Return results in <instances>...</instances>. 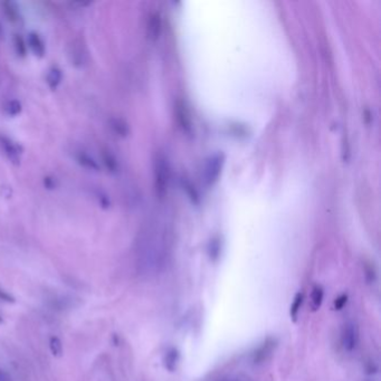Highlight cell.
<instances>
[{
  "label": "cell",
  "mask_w": 381,
  "mask_h": 381,
  "mask_svg": "<svg viewBox=\"0 0 381 381\" xmlns=\"http://www.w3.org/2000/svg\"><path fill=\"white\" fill-rule=\"evenodd\" d=\"M169 180L168 160L162 153H157L155 159V187L159 199H163L167 194Z\"/></svg>",
  "instance_id": "6da1fadb"
},
{
  "label": "cell",
  "mask_w": 381,
  "mask_h": 381,
  "mask_svg": "<svg viewBox=\"0 0 381 381\" xmlns=\"http://www.w3.org/2000/svg\"><path fill=\"white\" fill-rule=\"evenodd\" d=\"M0 148L2 149L7 159L9 160L12 164H20L24 150L18 142H16V141L8 138L6 135H0Z\"/></svg>",
  "instance_id": "7a4b0ae2"
},
{
  "label": "cell",
  "mask_w": 381,
  "mask_h": 381,
  "mask_svg": "<svg viewBox=\"0 0 381 381\" xmlns=\"http://www.w3.org/2000/svg\"><path fill=\"white\" fill-rule=\"evenodd\" d=\"M74 159H75V162L80 165L81 168L85 169V170L95 173L101 171L102 167L100 161L89 151L80 149V150H77L74 153Z\"/></svg>",
  "instance_id": "3957f363"
},
{
  "label": "cell",
  "mask_w": 381,
  "mask_h": 381,
  "mask_svg": "<svg viewBox=\"0 0 381 381\" xmlns=\"http://www.w3.org/2000/svg\"><path fill=\"white\" fill-rule=\"evenodd\" d=\"M27 46L28 49L34 54L37 59H43L46 55V44H45L44 39L41 38V36L36 32H31L27 35Z\"/></svg>",
  "instance_id": "277c9868"
},
{
  "label": "cell",
  "mask_w": 381,
  "mask_h": 381,
  "mask_svg": "<svg viewBox=\"0 0 381 381\" xmlns=\"http://www.w3.org/2000/svg\"><path fill=\"white\" fill-rule=\"evenodd\" d=\"M222 156L215 155L208 160L206 165V181L208 184H214L218 179L219 173L222 167Z\"/></svg>",
  "instance_id": "5b68a950"
},
{
  "label": "cell",
  "mask_w": 381,
  "mask_h": 381,
  "mask_svg": "<svg viewBox=\"0 0 381 381\" xmlns=\"http://www.w3.org/2000/svg\"><path fill=\"white\" fill-rule=\"evenodd\" d=\"M342 346L348 351H352L355 349L358 345V330L353 323H348L343 328L342 332Z\"/></svg>",
  "instance_id": "8992f818"
},
{
  "label": "cell",
  "mask_w": 381,
  "mask_h": 381,
  "mask_svg": "<svg viewBox=\"0 0 381 381\" xmlns=\"http://www.w3.org/2000/svg\"><path fill=\"white\" fill-rule=\"evenodd\" d=\"M101 167L103 165L111 175H118L120 172V162L117 156L110 149L103 148L101 151Z\"/></svg>",
  "instance_id": "52a82bcc"
},
{
  "label": "cell",
  "mask_w": 381,
  "mask_h": 381,
  "mask_svg": "<svg viewBox=\"0 0 381 381\" xmlns=\"http://www.w3.org/2000/svg\"><path fill=\"white\" fill-rule=\"evenodd\" d=\"M161 16L159 12H151L148 17V23H147V36L148 38L156 41L157 39L160 37L161 34Z\"/></svg>",
  "instance_id": "ba28073f"
},
{
  "label": "cell",
  "mask_w": 381,
  "mask_h": 381,
  "mask_svg": "<svg viewBox=\"0 0 381 381\" xmlns=\"http://www.w3.org/2000/svg\"><path fill=\"white\" fill-rule=\"evenodd\" d=\"M109 127L115 135L120 138H127L130 134V127L126 120L119 117H112L109 120Z\"/></svg>",
  "instance_id": "9c48e42d"
},
{
  "label": "cell",
  "mask_w": 381,
  "mask_h": 381,
  "mask_svg": "<svg viewBox=\"0 0 381 381\" xmlns=\"http://www.w3.org/2000/svg\"><path fill=\"white\" fill-rule=\"evenodd\" d=\"M63 80H64L63 70H62L60 67L53 66V67L48 69V72L46 74V84L49 90L56 91L61 86Z\"/></svg>",
  "instance_id": "30bf717a"
},
{
  "label": "cell",
  "mask_w": 381,
  "mask_h": 381,
  "mask_svg": "<svg viewBox=\"0 0 381 381\" xmlns=\"http://www.w3.org/2000/svg\"><path fill=\"white\" fill-rule=\"evenodd\" d=\"M176 114H177V119L179 121L180 126L182 129L187 132L191 131V121H190L188 111L186 109V106L184 103L178 102L176 105Z\"/></svg>",
  "instance_id": "8fae6325"
},
{
  "label": "cell",
  "mask_w": 381,
  "mask_h": 381,
  "mask_svg": "<svg viewBox=\"0 0 381 381\" xmlns=\"http://www.w3.org/2000/svg\"><path fill=\"white\" fill-rule=\"evenodd\" d=\"M2 8V11L7 19L11 23H17L20 20V12L18 9L17 3L14 1H3L0 3Z\"/></svg>",
  "instance_id": "7c38bea8"
},
{
  "label": "cell",
  "mask_w": 381,
  "mask_h": 381,
  "mask_svg": "<svg viewBox=\"0 0 381 381\" xmlns=\"http://www.w3.org/2000/svg\"><path fill=\"white\" fill-rule=\"evenodd\" d=\"M12 45H14V51L19 59H26L28 54V46L26 39L20 34H15L12 38Z\"/></svg>",
  "instance_id": "4fadbf2b"
},
{
  "label": "cell",
  "mask_w": 381,
  "mask_h": 381,
  "mask_svg": "<svg viewBox=\"0 0 381 381\" xmlns=\"http://www.w3.org/2000/svg\"><path fill=\"white\" fill-rule=\"evenodd\" d=\"M178 361H179V352L176 348H171L165 352L163 357V366L168 371H175Z\"/></svg>",
  "instance_id": "5bb4252c"
},
{
  "label": "cell",
  "mask_w": 381,
  "mask_h": 381,
  "mask_svg": "<svg viewBox=\"0 0 381 381\" xmlns=\"http://www.w3.org/2000/svg\"><path fill=\"white\" fill-rule=\"evenodd\" d=\"M3 111H5V113L8 115V117H11V118L18 117V115L22 114L23 112L22 102L16 100V98L8 100L5 103V105H3Z\"/></svg>",
  "instance_id": "9a60e30c"
},
{
  "label": "cell",
  "mask_w": 381,
  "mask_h": 381,
  "mask_svg": "<svg viewBox=\"0 0 381 381\" xmlns=\"http://www.w3.org/2000/svg\"><path fill=\"white\" fill-rule=\"evenodd\" d=\"M323 297H324V289H323L321 285H316V286L313 287L311 294V303L313 311H318V310L321 308Z\"/></svg>",
  "instance_id": "2e32d148"
},
{
  "label": "cell",
  "mask_w": 381,
  "mask_h": 381,
  "mask_svg": "<svg viewBox=\"0 0 381 381\" xmlns=\"http://www.w3.org/2000/svg\"><path fill=\"white\" fill-rule=\"evenodd\" d=\"M48 345H49V350H51L52 354L54 355V357L61 358L62 355H63V353H64L63 343H62V340L59 337H56V335H52V337L49 338Z\"/></svg>",
  "instance_id": "e0dca14e"
},
{
  "label": "cell",
  "mask_w": 381,
  "mask_h": 381,
  "mask_svg": "<svg viewBox=\"0 0 381 381\" xmlns=\"http://www.w3.org/2000/svg\"><path fill=\"white\" fill-rule=\"evenodd\" d=\"M304 301V295L302 292L296 293V295L294 296V301L291 304V309H289V316H291V318L293 321H296L297 316H299V312L302 308V304H303Z\"/></svg>",
  "instance_id": "ac0fdd59"
},
{
  "label": "cell",
  "mask_w": 381,
  "mask_h": 381,
  "mask_svg": "<svg viewBox=\"0 0 381 381\" xmlns=\"http://www.w3.org/2000/svg\"><path fill=\"white\" fill-rule=\"evenodd\" d=\"M94 197L97 201V205L101 207L102 209H109L112 202H111V198L109 194H107L104 190L102 189H97L96 191L94 192Z\"/></svg>",
  "instance_id": "d6986e66"
},
{
  "label": "cell",
  "mask_w": 381,
  "mask_h": 381,
  "mask_svg": "<svg viewBox=\"0 0 381 381\" xmlns=\"http://www.w3.org/2000/svg\"><path fill=\"white\" fill-rule=\"evenodd\" d=\"M221 254V243L218 239H213L209 244V256L213 260H216Z\"/></svg>",
  "instance_id": "ffe728a7"
},
{
  "label": "cell",
  "mask_w": 381,
  "mask_h": 381,
  "mask_svg": "<svg viewBox=\"0 0 381 381\" xmlns=\"http://www.w3.org/2000/svg\"><path fill=\"white\" fill-rule=\"evenodd\" d=\"M43 185H44L45 189H47V190L56 189V187H57L56 178H54L52 176H45L43 178Z\"/></svg>",
  "instance_id": "44dd1931"
},
{
  "label": "cell",
  "mask_w": 381,
  "mask_h": 381,
  "mask_svg": "<svg viewBox=\"0 0 381 381\" xmlns=\"http://www.w3.org/2000/svg\"><path fill=\"white\" fill-rule=\"evenodd\" d=\"M184 187L186 189V191L188 192L189 197L191 198V200L196 202V204H198V193L196 190H194V188L191 186V184H189V182H186V184L184 185Z\"/></svg>",
  "instance_id": "7402d4cb"
},
{
  "label": "cell",
  "mask_w": 381,
  "mask_h": 381,
  "mask_svg": "<svg viewBox=\"0 0 381 381\" xmlns=\"http://www.w3.org/2000/svg\"><path fill=\"white\" fill-rule=\"evenodd\" d=\"M348 302V295L347 294H342L339 297H337L334 301V309L335 310H342L343 306L347 304Z\"/></svg>",
  "instance_id": "603a6c76"
},
{
  "label": "cell",
  "mask_w": 381,
  "mask_h": 381,
  "mask_svg": "<svg viewBox=\"0 0 381 381\" xmlns=\"http://www.w3.org/2000/svg\"><path fill=\"white\" fill-rule=\"evenodd\" d=\"M0 300L7 302V303H15L16 302L15 297L12 296L10 293H8L7 291H5V289H2V288H0Z\"/></svg>",
  "instance_id": "cb8c5ba5"
},
{
  "label": "cell",
  "mask_w": 381,
  "mask_h": 381,
  "mask_svg": "<svg viewBox=\"0 0 381 381\" xmlns=\"http://www.w3.org/2000/svg\"><path fill=\"white\" fill-rule=\"evenodd\" d=\"M0 381H12V378L7 371L0 369Z\"/></svg>",
  "instance_id": "d4e9b609"
},
{
  "label": "cell",
  "mask_w": 381,
  "mask_h": 381,
  "mask_svg": "<svg viewBox=\"0 0 381 381\" xmlns=\"http://www.w3.org/2000/svg\"><path fill=\"white\" fill-rule=\"evenodd\" d=\"M2 323H3V318L1 317V314H0V324H2Z\"/></svg>",
  "instance_id": "484cf974"
}]
</instances>
